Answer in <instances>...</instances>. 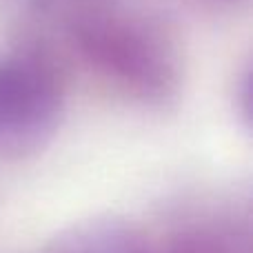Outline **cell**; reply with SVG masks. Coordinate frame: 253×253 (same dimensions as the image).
Listing matches in <instances>:
<instances>
[{"label":"cell","instance_id":"6da1fadb","mask_svg":"<svg viewBox=\"0 0 253 253\" xmlns=\"http://www.w3.org/2000/svg\"><path fill=\"white\" fill-rule=\"evenodd\" d=\"M69 34L84 65L129 100L156 109L178 100V51L153 22L120 9L87 7L71 18Z\"/></svg>","mask_w":253,"mask_h":253},{"label":"cell","instance_id":"7a4b0ae2","mask_svg":"<svg viewBox=\"0 0 253 253\" xmlns=\"http://www.w3.org/2000/svg\"><path fill=\"white\" fill-rule=\"evenodd\" d=\"M65 87L56 67L38 53L0 58V160L42 151L60 129Z\"/></svg>","mask_w":253,"mask_h":253},{"label":"cell","instance_id":"3957f363","mask_svg":"<svg viewBox=\"0 0 253 253\" xmlns=\"http://www.w3.org/2000/svg\"><path fill=\"white\" fill-rule=\"evenodd\" d=\"M42 253H151V247L126 220L91 218L60 231Z\"/></svg>","mask_w":253,"mask_h":253},{"label":"cell","instance_id":"277c9868","mask_svg":"<svg viewBox=\"0 0 253 253\" xmlns=\"http://www.w3.org/2000/svg\"><path fill=\"white\" fill-rule=\"evenodd\" d=\"M167 253H247L240 238L222 224H191L171 238Z\"/></svg>","mask_w":253,"mask_h":253},{"label":"cell","instance_id":"5b68a950","mask_svg":"<svg viewBox=\"0 0 253 253\" xmlns=\"http://www.w3.org/2000/svg\"><path fill=\"white\" fill-rule=\"evenodd\" d=\"M251 67H245L242 76L238 78V87H236V102L240 109V118L245 123L247 129H251Z\"/></svg>","mask_w":253,"mask_h":253},{"label":"cell","instance_id":"8992f818","mask_svg":"<svg viewBox=\"0 0 253 253\" xmlns=\"http://www.w3.org/2000/svg\"><path fill=\"white\" fill-rule=\"evenodd\" d=\"M213 2H218V4H229V7H236V4H240L242 0H213Z\"/></svg>","mask_w":253,"mask_h":253}]
</instances>
